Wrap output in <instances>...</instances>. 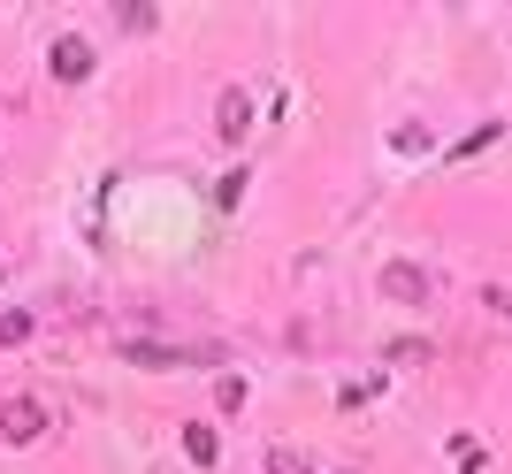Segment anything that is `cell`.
<instances>
[{
	"instance_id": "6da1fadb",
	"label": "cell",
	"mask_w": 512,
	"mask_h": 474,
	"mask_svg": "<svg viewBox=\"0 0 512 474\" xmlns=\"http://www.w3.org/2000/svg\"><path fill=\"white\" fill-rule=\"evenodd\" d=\"M0 436H8V444H39L46 436V406L39 398H8V406H0Z\"/></svg>"
},
{
	"instance_id": "7a4b0ae2",
	"label": "cell",
	"mask_w": 512,
	"mask_h": 474,
	"mask_svg": "<svg viewBox=\"0 0 512 474\" xmlns=\"http://www.w3.org/2000/svg\"><path fill=\"white\" fill-rule=\"evenodd\" d=\"M214 130H222L230 146L245 138V130H253V92H245V85H230L222 100H214Z\"/></svg>"
},
{
	"instance_id": "3957f363",
	"label": "cell",
	"mask_w": 512,
	"mask_h": 474,
	"mask_svg": "<svg viewBox=\"0 0 512 474\" xmlns=\"http://www.w3.org/2000/svg\"><path fill=\"white\" fill-rule=\"evenodd\" d=\"M46 69H54L62 85H85V77H92V39H54V54H46Z\"/></svg>"
},
{
	"instance_id": "277c9868",
	"label": "cell",
	"mask_w": 512,
	"mask_h": 474,
	"mask_svg": "<svg viewBox=\"0 0 512 474\" xmlns=\"http://www.w3.org/2000/svg\"><path fill=\"white\" fill-rule=\"evenodd\" d=\"M383 291H390L398 306H421L428 291H436V283H428L421 268H413V260H390V268H383Z\"/></svg>"
},
{
	"instance_id": "5b68a950",
	"label": "cell",
	"mask_w": 512,
	"mask_h": 474,
	"mask_svg": "<svg viewBox=\"0 0 512 474\" xmlns=\"http://www.w3.org/2000/svg\"><path fill=\"white\" fill-rule=\"evenodd\" d=\"M8 345H31V314L23 306H0V352Z\"/></svg>"
},
{
	"instance_id": "8992f818",
	"label": "cell",
	"mask_w": 512,
	"mask_h": 474,
	"mask_svg": "<svg viewBox=\"0 0 512 474\" xmlns=\"http://www.w3.org/2000/svg\"><path fill=\"white\" fill-rule=\"evenodd\" d=\"M184 459H199V467L214 459V429H207V421H192V429H184Z\"/></svg>"
},
{
	"instance_id": "52a82bcc",
	"label": "cell",
	"mask_w": 512,
	"mask_h": 474,
	"mask_svg": "<svg viewBox=\"0 0 512 474\" xmlns=\"http://www.w3.org/2000/svg\"><path fill=\"white\" fill-rule=\"evenodd\" d=\"M115 16H123V31H153V23H161V8H146V0H130V8H115Z\"/></svg>"
},
{
	"instance_id": "ba28073f",
	"label": "cell",
	"mask_w": 512,
	"mask_h": 474,
	"mask_svg": "<svg viewBox=\"0 0 512 474\" xmlns=\"http://www.w3.org/2000/svg\"><path fill=\"white\" fill-rule=\"evenodd\" d=\"M390 146H398V153H421L428 130H421V123H398V130H390Z\"/></svg>"
},
{
	"instance_id": "9c48e42d",
	"label": "cell",
	"mask_w": 512,
	"mask_h": 474,
	"mask_svg": "<svg viewBox=\"0 0 512 474\" xmlns=\"http://www.w3.org/2000/svg\"><path fill=\"white\" fill-rule=\"evenodd\" d=\"M268 474H314V467H306L299 452H283V444H276V452H268Z\"/></svg>"
}]
</instances>
